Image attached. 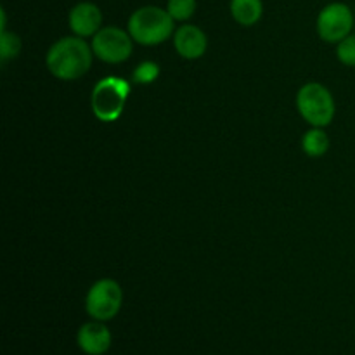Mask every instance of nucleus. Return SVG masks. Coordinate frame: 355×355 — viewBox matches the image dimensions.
<instances>
[{
  "instance_id": "nucleus-1",
  "label": "nucleus",
  "mask_w": 355,
  "mask_h": 355,
  "mask_svg": "<svg viewBox=\"0 0 355 355\" xmlns=\"http://www.w3.org/2000/svg\"><path fill=\"white\" fill-rule=\"evenodd\" d=\"M92 45L82 37H64L49 49L45 64L52 76L62 82H73L87 75L92 66Z\"/></svg>"
},
{
  "instance_id": "nucleus-2",
  "label": "nucleus",
  "mask_w": 355,
  "mask_h": 355,
  "mask_svg": "<svg viewBox=\"0 0 355 355\" xmlns=\"http://www.w3.org/2000/svg\"><path fill=\"white\" fill-rule=\"evenodd\" d=\"M127 31L134 42L151 47L163 44L175 33V19L163 7L144 6L128 17Z\"/></svg>"
},
{
  "instance_id": "nucleus-3",
  "label": "nucleus",
  "mask_w": 355,
  "mask_h": 355,
  "mask_svg": "<svg viewBox=\"0 0 355 355\" xmlns=\"http://www.w3.org/2000/svg\"><path fill=\"white\" fill-rule=\"evenodd\" d=\"M130 96V83L120 76H106L96 83L90 96V107L97 120L110 123L123 114Z\"/></svg>"
},
{
  "instance_id": "nucleus-4",
  "label": "nucleus",
  "mask_w": 355,
  "mask_h": 355,
  "mask_svg": "<svg viewBox=\"0 0 355 355\" xmlns=\"http://www.w3.org/2000/svg\"><path fill=\"white\" fill-rule=\"evenodd\" d=\"M297 107L305 121L312 127L324 128L333 121L336 113L333 94L318 82H309L298 90Z\"/></svg>"
},
{
  "instance_id": "nucleus-5",
  "label": "nucleus",
  "mask_w": 355,
  "mask_h": 355,
  "mask_svg": "<svg viewBox=\"0 0 355 355\" xmlns=\"http://www.w3.org/2000/svg\"><path fill=\"white\" fill-rule=\"evenodd\" d=\"M123 304V290L118 281L104 277L94 283L85 297V311L90 319L107 322L114 319Z\"/></svg>"
},
{
  "instance_id": "nucleus-6",
  "label": "nucleus",
  "mask_w": 355,
  "mask_h": 355,
  "mask_svg": "<svg viewBox=\"0 0 355 355\" xmlns=\"http://www.w3.org/2000/svg\"><path fill=\"white\" fill-rule=\"evenodd\" d=\"M94 55L107 64H120L132 55L134 38L130 33L118 26L101 28L92 37Z\"/></svg>"
},
{
  "instance_id": "nucleus-7",
  "label": "nucleus",
  "mask_w": 355,
  "mask_h": 355,
  "mask_svg": "<svg viewBox=\"0 0 355 355\" xmlns=\"http://www.w3.org/2000/svg\"><path fill=\"white\" fill-rule=\"evenodd\" d=\"M354 14L347 3H328L318 16V33L328 44H338L352 33Z\"/></svg>"
},
{
  "instance_id": "nucleus-8",
  "label": "nucleus",
  "mask_w": 355,
  "mask_h": 355,
  "mask_svg": "<svg viewBox=\"0 0 355 355\" xmlns=\"http://www.w3.org/2000/svg\"><path fill=\"white\" fill-rule=\"evenodd\" d=\"M113 335L101 321H90L80 326L76 333V345L85 355H104L111 349Z\"/></svg>"
},
{
  "instance_id": "nucleus-9",
  "label": "nucleus",
  "mask_w": 355,
  "mask_h": 355,
  "mask_svg": "<svg viewBox=\"0 0 355 355\" xmlns=\"http://www.w3.org/2000/svg\"><path fill=\"white\" fill-rule=\"evenodd\" d=\"M173 47L177 54L184 59H200L208 47V38L205 31L196 24H182L173 33Z\"/></svg>"
},
{
  "instance_id": "nucleus-10",
  "label": "nucleus",
  "mask_w": 355,
  "mask_h": 355,
  "mask_svg": "<svg viewBox=\"0 0 355 355\" xmlns=\"http://www.w3.org/2000/svg\"><path fill=\"white\" fill-rule=\"evenodd\" d=\"M69 28L76 37H94L103 28V12L92 2H80L69 10Z\"/></svg>"
},
{
  "instance_id": "nucleus-11",
  "label": "nucleus",
  "mask_w": 355,
  "mask_h": 355,
  "mask_svg": "<svg viewBox=\"0 0 355 355\" xmlns=\"http://www.w3.org/2000/svg\"><path fill=\"white\" fill-rule=\"evenodd\" d=\"M231 16L241 26H253L263 14L262 0H231L229 3Z\"/></svg>"
},
{
  "instance_id": "nucleus-12",
  "label": "nucleus",
  "mask_w": 355,
  "mask_h": 355,
  "mask_svg": "<svg viewBox=\"0 0 355 355\" xmlns=\"http://www.w3.org/2000/svg\"><path fill=\"white\" fill-rule=\"evenodd\" d=\"M302 149L311 158H321L329 149V137L322 128L312 127L302 137Z\"/></svg>"
},
{
  "instance_id": "nucleus-13",
  "label": "nucleus",
  "mask_w": 355,
  "mask_h": 355,
  "mask_svg": "<svg viewBox=\"0 0 355 355\" xmlns=\"http://www.w3.org/2000/svg\"><path fill=\"white\" fill-rule=\"evenodd\" d=\"M166 10L175 21H187L196 12V0H168Z\"/></svg>"
},
{
  "instance_id": "nucleus-14",
  "label": "nucleus",
  "mask_w": 355,
  "mask_h": 355,
  "mask_svg": "<svg viewBox=\"0 0 355 355\" xmlns=\"http://www.w3.org/2000/svg\"><path fill=\"white\" fill-rule=\"evenodd\" d=\"M19 52H21L19 37L2 30V35H0V58H2V61L6 62L9 61V59H14Z\"/></svg>"
},
{
  "instance_id": "nucleus-15",
  "label": "nucleus",
  "mask_w": 355,
  "mask_h": 355,
  "mask_svg": "<svg viewBox=\"0 0 355 355\" xmlns=\"http://www.w3.org/2000/svg\"><path fill=\"white\" fill-rule=\"evenodd\" d=\"M159 76V66L155 61H144L134 69L132 73V78L135 83H141V85H149V83L156 82Z\"/></svg>"
},
{
  "instance_id": "nucleus-16",
  "label": "nucleus",
  "mask_w": 355,
  "mask_h": 355,
  "mask_svg": "<svg viewBox=\"0 0 355 355\" xmlns=\"http://www.w3.org/2000/svg\"><path fill=\"white\" fill-rule=\"evenodd\" d=\"M336 58L342 64L355 66V35H349L336 44Z\"/></svg>"
}]
</instances>
